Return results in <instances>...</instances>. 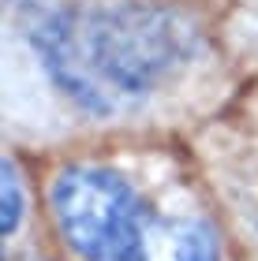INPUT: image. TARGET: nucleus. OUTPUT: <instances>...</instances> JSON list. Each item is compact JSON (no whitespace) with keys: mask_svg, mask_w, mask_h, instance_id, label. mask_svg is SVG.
Returning <instances> with one entry per match:
<instances>
[{"mask_svg":"<svg viewBox=\"0 0 258 261\" xmlns=\"http://www.w3.org/2000/svg\"><path fill=\"white\" fill-rule=\"evenodd\" d=\"M214 15L232 60L247 75L251 90L258 86V0H187Z\"/></svg>","mask_w":258,"mask_h":261,"instance_id":"20e7f679","label":"nucleus"},{"mask_svg":"<svg viewBox=\"0 0 258 261\" xmlns=\"http://www.w3.org/2000/svg\"><path fill=\"white\" fill-rule=\"evenodd\" d=\"M251 82L187 0H0V130L30 157L191 138Z\"/></svg>","mask_w":258,"mask_h":261,"instance_id":"f257e3e1","label":"nucleus"},{"mask_svg":"<svg viewBox=\"0 0 258 261\" xmlns=\"http://www.w3.org/2000/svg\"><path fill=\"white\" fill-rule=\"evenodd\" d=\"M254 90H258V86H254ZM247 93H251V90H247Z\"/></svg>","mask_w":258,"mask_h":261,"instance_id":"0eeeda50","label":"nucleus"},{"mask_svg":"<svg viewBox=\"0 0 258 261\" xmlns=\"http://www.w3.org/2000/svg\"><path fill=\"white\" fill-rule=\"evenodd\" d=\"M19 261H53V254H22Z\"/></svg>","mask_w":258,"mask_h":261,"instance_id":"423d86ee","label":"nucleus"},{"mask_svg":"<svg viewBox=\"0 0 258 261\" xmlns=\"http://www.w3.org/2000/svg\"><path fill=\"white\" fill-rule=\"evenodd\" d=\"M53 261H240L187 138L34 157Z\"/></svg>","mask_w":258,"mask_h":261,"instance_id":"f03ea898","label":"nucleus"},{"mask_svg":"<svg viewBox=\"0 0 258 261\" xmlns=\"http://www.w3.org/2000/svg\"><path fill=\"white\" fill-rule=\"evenodd\" d=\"M187 142L206 172L240 261H258V120L232 109Z\"/></svg>","mask_w":258,"mask_h":261,"instance_id":"7ed1b4c3","label":"nucleus"},{"mask_svg":"<svg viewBox=\"0 0 258 261\" xmlns=\"http://www.w3.org/2000/svg\"><path fill=\"white\" fill-rule=\"evenodd\" d=\"M240 109H243V112H251V116H254V120H258V90H251V93H247V97H243V101H240Z\"/></svg>","mask_w":258,"mask_h":261,"instance_id":"39448f33","label":"nucleus"}]
</instances>
